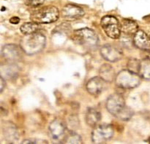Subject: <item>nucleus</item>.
I'll use <instances>...</instances> for the list:
<instances>
[{
    "label": "nucleus",
    "instance_id": "nucleus-1",
    "mask_svg": "<svg viewBox=\"0 0 150 144\" xmlns=\"http://www.w3.org/2000/svg\"><path fill=\"white\" fill-rule=\"evenodd\" d=\"M110 114L122 121H128L133 115V111L126 106L125 99L121 95L114 94L108 98L105 104Z\"/></svg>",
    "mask_w": 150,
    "mask_h": 144
},
{
    "label": "nucleus",
    "instance_id": "nucleus-2",
    "mask_svg": "<svg viewBox=\"0 0 150 144\" xmlns=\"http://www.w3.org/2000/svg\"><path fill=\"white\" fill-rule=\"evenodd\" d=\"M45 37L40 32L25 35L21 40L20 46L25 54L34 55L43 50L45 45Z\"/></svg>",
    "mask_w": 150,
    "mask_h": 144
},
{
    "label": "nucleus",
    "instance_id": "nucleus-3",
    "mask_svg": "<svg viewBox=\"0 0 150 144\" xmlns=\"http://www.w3.org/2000/svg\"><path fill=\"white\" fill-rule=\"evenodd\" d=\"M72 38L76 43L88 49H94L99 43V39L96 33L93 30L87 28L74 31Z\"/></svg>",
    "mask_w": 150,
    "mask_h": 144
},
{
    "label": "nucleus",
    "instance_id": "nucleus-4",
    "mask_svg": "<svg viewBox=\"0 0 150 144\" xmlns=\"http://www.w3.org/2000/svg\"><path fill=\"white\" fill-rule=\"evenodd\" d=\"M59 16L58 9L54 6H45L37 9L31 14L32 21L38 23H51L55 22Z\"/></svg>",
    "mask_w": 150,
    "mask_h": 144
},
{
    "label": "nucleus",
    "instance_id": "nucleus-5",
    "mask_svg": "<svg viewBox=\"0 0 150 144\" xmlns=\"http://www.w3.org/2000/svg\"><path fill=\"white\" fill-rule=\"evenodd\" d=\"M141 76L130 70H124L117 74L115 80L117 86L122 89H133L140 84Z\"/></svg>",
    "mask_w": 150,
    "mask_h": 144
},
{
    "label": "nucleus",
    "instance_id": "nucleus-6",
    "mask_svg": "<svg viewBox=\"0 0 150 144\" xmlns=\"http://www.w3.org/2000/svg\"><path fill=\"white\" fill-rule=\"evenodd\" d=\"M101 26L109 37L112 39H118L120 37L121 25L118 19L114 16H104L101 20Z\"/></svg>",
    "mask_w": 150,
    "mask_h": 144
},
{
    "label": "nucleus",
    "instance_id": "nucleus-7",
    "mask_svg": "<svg viewBox=\"0 0 150 144\" xmlns=\"http://www.w3.org/2000/svg\"><path fill=\"white\" fill-rule=\"evenodd\" d=\"M114 136V129L110 124H98L94 128L92 140L95 143H104Z\"/></svg>",
    "mask_w": 150,
    "mask_h": 144
},
{
    "label": "nucleus",
    "instance_id": "nucleus-8",
    "mask_svg": "<svg viewBox=\"0 0 150 144\" xmlns=\"http://www.w3.org/2000/svg\"><path fill=\"white\" fill-rule=\"evenodd\" d=\"M21 48L14 44H8L3 47L1 54L6 60L10 61H18L21 59Z\"/></svg>",
    "mask_w": 150,
    "mask_h": 144
},
{
    "label": "nucleus",
    "instance_id": "nucleus-9",
    "mask_svg": "<svg viewBox=\"0 0 150 144\" xmlns=\"http://www.w3.org/2000/svg\"><path fill=\"white\" fill-rule=\"evenodd\" d=\"M101 56L106 61L111 62L118 61L122 58L123 53L120 49L111 45H104L100 49Z\"/></svg>",
    "mask_w": 150,
    "mask_h": 144
},
{
    "label": "nucleus",
    "instance_id": "nucleus-10",
    "mask_svg": "<svg viewBox=\"0 0 150 144\" xmlns=\"http://www.w3.org/2000/svg\"><path fill=\"white\" fill-rule=\"evenodd\" d=\"M84 15L81 7L73 4H67L62 10V16L66 20H76L80 19Z\"/></svg>",
    "mask_w": 150,
    "mask_h": 144
},
{
    "label": "nucleus",
    "instance_id": "nucleus-11",
    "mask_svg": "<svg viewBox=\"0 0 150 144\" xmlns=\"http://www.w3.org/2000/svg\"><path fill=\"white\" fill-rule=\"evenodd\" d=\"M105 83V81L101 77L92 78L86 83V89L89 94L97 96L103 91Z\"/></svg>",
    "mask_w": 150,
    "mask_h": 144
},
{
    "label": "nucleus",
    "instance_id": "nucleus-12",
    "mask_svg": "<svg viewBox=\"0 0 150 144\" xmlns=\"http://www.w3.org/2000/svg\"><path fill=\"white\" fill-rule=\"evenodd\" d=\"M133 42L139 49L150 50V37L144 31L139 30L136 32L133 37Z\"/></svg>",
    "mask_w": 150,
    "mask_h": 144
},
{
    "label": "nucleus",
    "instance_id": "nucleus-13",
    "mask_svg": "<svg viewBox=\"0 0 150 144\" xmlns=\"http://www.w3.org/2000/svg\"><path fill=\"white\" fill-rule=\"evenodd\" d=\"M66 130V125L64 121L61 119H54L52 122L50 124L49 131L51 136L54 139L60 138L62 136H64Z\"/></svg>",
    "mask_w": 150,
    "mask_h": 144
},
{
    "label": "nucleus",
    "instance_id": "nucleus-14",
    "mask_svg": "<svg viewBox=\"0 0 150 144\" xmlns=\"http://www.w3.org/2000/svg\"><path fill=\"white\" fill-rule=\"evenodd\" d=\"M101 119L100 112L95 108H89L86 114V124L92 127H95L98 125Z\"/></svg>",
    "mask_w": 150,
    "mask_h": 144
},
{
    "label": "nucleus",
    "instance_id": "nucleus-15",
    "mask_svg": "<svg viewBox=\"0 0 150 144\" xmlns=\"http://www.w3.org/2000/svg\"><path fill=\"white\" fill-rule=\"evenodd\" d=\"M100 76L105 82H111L115 78V72L110 64H104L100 69Z\"/></svg>",
    "mask_w": 150,
    "mask_h": 144
},
{
    "label": "nucleus",
    "instance_id": "nucleus-16",
    "mask_svg": "<svg viewBox=\"0 0 150 144\" xmlns=\"http://www.w3.org/2000/svg\"><path fill=\"white\" fill-rule=\"evenodd\" d=\"M120 25H121V32L126 35H135L138 31V24L134 20L124 19Z\"/></svg>",
    "mask_w": 150,
    "mask_h": 144
},
{
    "label": "nucleus",
    "instance_id": "nucleus-17",
    "mask_svg": "<svg viewBox=\"0 0 150 144\" xmlns=\"http://www.w3.org/2000/svg\"><path fill=\"white\" fill-rule=\"evenodd\" d=\"M139 74L142 78L150 80V59H145L140 61Z\"/></svg>",
    "mask_w": 150,
    "mask_h": 144
},
{
    "label": "nucleus",
    "instance_id": "nucleus-18",
    "mask_svg": "<svg viewBox=\"0 0 150 144\" xmlns=\"http://www.w3.org/2000/svg\"><path fill=\"white\" fill-rule=\"evenodd\" d=\"M40 29V24L36 22H28L25 23L21 26V31L24 35L38 32Z\"/></svg>",
    "mask_w": 150,
    "mask_h": 144
},
{
    "label": "nucleus",
    "instance_id": "nucleus-19",
    "mask_svg": "<svg viewBox=\"0 0 150 144\" xmlns=\"http://www.w3.org/2000/svg\"><path fill=\"white\" fill-rule=\"evenodd\" d=\"M64 142L66 143H81L82 140L79 135L74 132H71L67 135Z\"/></svg>",
    "mask_w": 150,
    "mask_h": 144
},
{
    "label": "nucleus",
    "instance_id": "nucleus-20",
    "mask_svg": "<svg viewBox=\"0 0 150 144\" xmlns=\"http://www.w3.org/2000/svg\"><path fill=\"white\" fill-rule=\"evenodd\" d=\"M26 4L32 7H37L43 4L44 0H25Z\"/></svg>",
    "mask_w": 150,
    "mask_h": 144
},
{
    "label": "nucleus",
    "instance_id": "nucleus-21",
    "mask_svg": "<svg viewBox=\"0 0 150 144\" xmlns=\"http://www.w3.org/2000/svg\"><path fill=\"white\" fill-rule=\"evenodd\" d=\"M10 22L13 24H18L20 22V18L18 17H13L10 19Z\"/></svg>",
    "mask_w": 150,
    "mask_h": 144
},
{
    "label": "nucleus",
    "instance_id": "nucleus-22",
    "mask_svg": "<svg viewBox=\"0 0 150 144\" xmlns=\"http://www.w3.org/2000/svg\"><path fill=\"white\" fill-rule=\"evenodd\" d=\"M0 82H1V92H2L3 89H4V84H5V83H4V79H3L2 77L0 78Z\"/></svg>",
    "mask_w": 150,
    "mask_h": 144
}]
</instances>
